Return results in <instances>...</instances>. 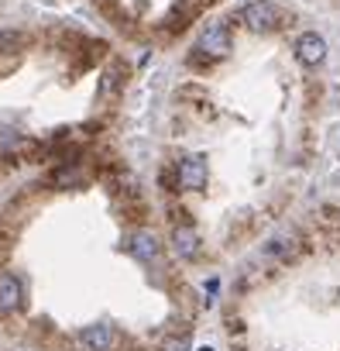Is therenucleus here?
<instances>
[{"mask_svg": "<svg viewBox=\"0 0 340 351\" xmlns=\"http://www.w3.org/2000/svg\"><path fill=\"white\" fill-rule=\"evenodd\" d=\"M25 306V282L14 272H0V310L14 313Z\"/></svg>", "mask_w": 340, "mask_h": 351, "instance_id": "0eeeda50", "label": "nucleus"}, {"mask_svg": "<svg viewBox=\"0 0 340 351\" xmlns=\"http://www.w3.org/2000/svg\"><path fill=\"white\" fill-rule=\"evenodd\" d=\"M79 348L83 351H114L117 348V330L110 324H90L79 330Z\"/></svg>", "mask_w": 340, "mask_h": 351, "instance_id": "20e7f679", "label": "nucleus"}, {"mask_svg": "<svg viewBox=\"0 0 340 351\" xmlns=\"http://www.w3.org/2000/svg\"><path fill=\"white\" fill-rule=\"evenodd\" d=\"M196 49L203 52V56H210V59H224V56H231V49H234V42H231V28L227 25H207L203 28V35H200V42H196Z\"/></svg>", "mask_w": 340, "mask_h": 351, "instance_id": "7ed1b4c3", "label": "nucleus"}, {"mask_svg": "<svg viewBox=\"0 0 340 351\" xmlns=\"http://www.w3.org/2000/svg\"><path fill=\"white\" fill-rule=\"evenodd\" d=\"M172 245H176V252H179L183 258L200 255V234H196L193 228H176V231H172Z\"/></svg>", "mask_w": 340, "mask_h": 351, "instance_id": "6e6552de", "label": "nucleus"}, {"mask_svg": "<svg viewBox=\"0 0 340 351\" xmlns=\"http://www.w3.org/2000/svg\"><path fill=\"white\" fill-rule=\"evenodd\" d=\"M127 248H131V255H134L138 262H144V265L158 262V255H161V241H158L155 231H134V234L127 238Z\"/></svg>", "mask_w": 340, "mask_h": 351, "instance_id": "423d86ee", "label": "nucleus"}, {"mask_svg": "<svg viewBox=\"0 0 340 351\" xmlns=\"http://www.w3.org/2000/svg\"><path fill=\"white\" fill-rule=\"evenodd\" d=\"M207 180H210V169H207V158H203V155H186V158H179V165H176V183H179L183 190H203Z\"/></svg>", "mask_w": 340, "mask_h": 351, "instance_id": "f03ea898", "label": "nucleus"}, {"mask_svg": "<svg viewBox=\"0 0 340 351\" xmlns=\"http://www.w3.org/2000/svg\"><path fill=\"white\" fill-rule=\"evenodd\" d=\"M296 59H299L302 66H319V62L326 59V38L316 35V32L299 35V38H296Z\"/></svg>", "mask_w": 340, "mask_h": 351, "instance_id": "39448f33", "label": "nucleus"}, {"mask_svg": "<svg viewBox=\"0 0 340 351\" xmlns=\"http://www.w3.org/2000/svg\"><path fill=\"white\" fill-rule=\"evenodd\" d=\"M241 25L248 28V32H258V35H265V32H275L278 25H282V8H275L272 0H251V4H244L241 8Z\"/></svg>", "mask_w": 340, "mask_h": 351, "instance_id": "f257e3e1", "label": "nucleus"}, {"mask_svg": "<svg viewBox=\"0 0 340 351\" xmlns=\"http://www.w3.org/2000/svg\"><path fill=\"white\" fill-rule=\"evenodd\" d=\"M14 42H21L18 32H0V49H4V45H14Z\"/></svg>", "mask_w": 340, "mask_h": 351, "instance_id": "1a4fd4ad", "label": "nucleus"}]
</instances>
